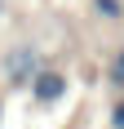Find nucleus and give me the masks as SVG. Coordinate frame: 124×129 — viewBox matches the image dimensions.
I'll return each mask as SVG.
<instances>
[{
  "mask_svg": "<svg viewBox=\"0 0 124 129\" xmlns=\"http://www.w3.org/2000/svg\"><path fill=\"white\" fill-rule=\"evenodd\" d=\"M27 85H31V98H36V103H44V107L58 103L62 93H67V76H62V71H36Z\"/></svg>",
  "mask_w": 124,
  "mask_h": 129,
  "instance_id": "f257e3e1",
  "label": "nucleus"
},
{
  "mask_svg": "<svg viewBox=\"0 0 124 129\" xmlns=\"http://www.w3.org/2000/svg\"><path fill=\"white\" fill-rule=\"evenodd\" d=\"M36 71H40L36 49H13V58H9V80H13V85H27Z\"/></svg>",
  "mask_w": 124,
  "mask_h": 129,
  "instance_id": "f03ea898",
  "label": "nucleus"
},
{
  "mask_svg": "<svg viewBox=\"0 0 124 129\" xmlns=\"http://www.w3.org/2000/svg\"><path fill=\"white\" fill-rule=\"evenodd\" d=\"M93 5H98V13H102V18H111V22L124 18V5H120V0H93Z\"/></svg>",
  "mask_w": 124,
  "mask_h": 129,
  "instance_id": "7ed1b4c3",
  "label": "nucleus"
},
{
  "mask_svg": "<svg viewBox=\"0 0 124 129\" xmlns=\"http://www.w3.org/2000/svg\"><path fill=\"white\" fill-rule=\"evenodd\" d=\"M111 80H115V85H124V49L115 53V67H111Z\"/></svg>",
  "mask_w": 124,
  "mask_h": 129,
  "instance_id": "20e7f679",
  "label": "nucleus"
},
{
  "mask_svg": "<svg viewBox=\"0 0 124 129\" xmlns=\"http://www.w3.org/2000/svg\"><path fill=\"white\" fill-rule=\"evenodd\" d=\"M111 125H115V129H124V103H115V111H111Z\"/></svg>",
  "mask_w": 124,
  "mask_h": 129,
  "instance_id": "39448f33",
  "label": "nucleus"
},
{
  "mask_svg": "<svg viewBox=\"0 0 124 129\" xmlns=\"http://www.w3.org/2000/svg\"><path fill=\"white\" fill-rule=\"evenodd\" d=\"M0 5H5V0H0Z\"/></svg>",
  "mask_w": 124,
  "mask_h": 129,
  "instance_id": "423d86ee",
  "label": "nucleus"
}]
</instances>
